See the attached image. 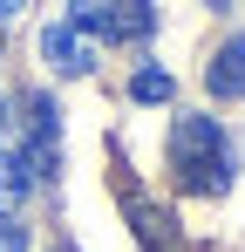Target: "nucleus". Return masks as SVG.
I'll use <instances>...</instances> for the list:
<instances>
[{"label": "nucleus", "instance_id": "nucleus-1", "mask_svg": "<svg viewBox=\"0 0 245 252\" xmlns=\"http://www.w3.org/2000/svg\"><path fill=\"white\" fill-rule=\"evenodd\" d=\"M170 170H177V184L198 191V198L232 191V143H225L218 116H177V123H170Z\"/></svg>", "mask_w": 245, "mask_h": 252}, {"label": "nucleus", "instance_id": "nucleus-2", "mask_svg": "<svg viewBox=\"0 0 245 252\" xmlns=\"http://www.w3.org/2000/svg\"><path fill=\"white\" fill-rule=\"evenodd\" d=\"M41 62H48L55 75H89V68H95V48H89L82 28L55 21V28H41Z\"/></svg>", "mask_w": 245, "mask_h": 252}, {"label": "nucleus", "instance_id": "nucleus-3", "mask_svg": "<svg viewBox=\"0 0 245 252\" xmlns=\"http://www.w3.org/2000/svg\"><path fill=\"white\" fill-rule=\"evenodd\" d=\"M204 89H211L218 102H245V34H232V41L204 62Z\"/></svg>", "mask_w": 245, "mask_h": 252}, {"label": "nucleus", "instance_id": "nucleus-4", "mask_svg": "<svg viewBox=\"0 0 245 252\" xmlns=\"http://www.w3.org/2000/svg\"><path fill=\"white\" fill-rule=\"evenodd\" d=\"M95 7H102V41H143L157 28L150 0H95Z\"/></svg>", "mask_w": 245, "mask_h": 252}, {"label": "nucleus", "instance_id": "nucleus-5", "mask_svg": "<svg viewBox=\"0 0 245 252\" xmlns=\"http://www.w3.org/2000/svg\"><path fill=\"white\" fill-rule=\"evenodd\" d=\"M28 191H34V177H28V164H21V150H0V218H14Z\"/></svg>", "mask_w": 245, "mask_h": 252}, {"label": "nucleus", "instance_id": "nucleus-6", "mask_svg": "<svg viewBox=\"0 0 245 252\" xmlns=\"http://www.w3.org/2000/svg\"><path fill=\"white\" fill-rule=\"evenodd\" d=\"M129 95L136 102H170V68H136L129 75Z\"/></svg>", "mask_w": 245, "mask_h": 252}, {"label": "nucleus", "instance_id": "nucleus-7", "mask_svg": "<svg viewBox=\"0 0 245 252\" xmlns=\"http://www.w3.org/2000/svg\"><path fill=\"white\" fill-rule=\"evenodd\" d=\"M0 252H28V232H21L14 218H0Z\"/></svg>", "mask_w": 245, "mask_h": 252}, {"label": "nucleus", "instance_id": "nucleus-8", "mask_svg": "<svg viewBox=\"0 0 245 252\" xmlns=\"http://www.w3.org/2000/svg\"><path fill=\"white\" fill-rule=\"evenodd\" d=\"M14 123H21V116H14V95L0 89V136H14Z\"/></svg>", "mask_w": 245, "mask_h": 252}, {"label": "nucleus", "instance_id": "nucleus-9", "mask_svg": "<svg viewBox=\"0 0 245 252\" xmlns=\"http://www.w3.org/2000/svg\"><path fill=\"white\" fill-rule=\"evenodd\" d=\"M14 14H21V0H0V21H14Z\"/></svg>", "mask_w": 245, "mask_h": 252}, {"label": "nucleus", "instance_id": "nucleus-10", "mask_svg": "<svg viewBox=\"0 0 245 252\" xmlns=\"http://www.w3.org/2000/svg\"><path fill=\"white\" fill-rule=\"evenodd\" d=\"M48 252H75V246H68V239H55V246H48Z\"/></svg>", "mask_w": 245, "mask_h": 252}, {"label": "nucleus", "instance_id": "nucleus-11", "mask_svg": "<svg viewBox=\"0 0 245 252\" xmlns=\"http://www.w3.org/2000/svg\"><path fill=\"white\" fill-rule=\"evenodd\" d=\"M211 7H225V0H211Z\"/></svg>", "mask_w": 245, "mask_h": 252}]
</instances>
